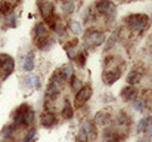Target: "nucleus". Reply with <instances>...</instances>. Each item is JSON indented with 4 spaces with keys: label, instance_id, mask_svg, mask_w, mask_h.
<instances>
[{
    "label": "nucleus",
    "instance_id": "11",
    "mask_svg": "<svg viewBox=\"0 0 152 142\" xmlns=\"http://www.w3.org/2000/svg\"><path fill=\"white\" fill-rule=\"evenodd\" d=\"M22 82H24V83H25V86H28V88L39 86V77H37L36 74H33V73L27 74V76L22 79Z\"/></svg>",
    "mask_w": 152,
    "mask_h": 142
},
{
    "label": "nucleus",
    "instance_id": "5",
    "mask_svg": "<svg viewBox=\"0 0 152 142\" xmlns=\"http://www.w3.org/2000/svg\"><path fill=\"white\" fill-rule=\"evenodd\" d=\"M28 110H30V107H28L27 104H22V105L15 111V114H13V121H15V124H24V117H25V114H27Z\"/></svg>",
    "mask_w": 152,
    "mask_h": 142
},
{
    "label": "nucleus",
    "instance_id": "13",
    "mask_svg": "<svg viewBox=\"0 0 152 142\" xmlns=\"http://www.w3.org/2000/svg\"><path fill=\"white\" fill-rule=\"evenodd\" d=\"M33 68H34V55L33 53H28L25 56V59H24V70L30 74L33 71Z\"/></svg>",
    "mask_w": 152,
    "mask_h": 142
},
{
    "label": "nucleus",
    "instance_id": "14",
    "mask_svg": "<svg viewBox=\"0 0 152 142\" xmlns=\"http://www.w3.org/2000/svg\"><path fill=\"white\" fill-rule=\"evenodd\" d=\"M45 33H46V25H45L43 22L36 24V27H34V30H33L34 37H36V39H40V37H43V36H45Z\"/></svg>",
    "mask_w": 152,
    "mask_h": 142
},
{
    "label": "nucleus",
    "instance_id": "26",
    "mask_svg": "<svg viewBox=\"0 0 152 142\" xmlns=\"http://www.w3.org/2000/svg\"><path fill=\"white\" fill-rule=\"evenodd\" d=\"M133 108H134L136 111H145V101H142V99L134 101V102H133Z\"/></svg>",
    "mask_w": 152,
    "mask_h": 142
},
{
    "label": "nucleus",
    "instance_id": "38",
    "mask_svg": "<svg viewBox=\"0 0 152 142\" xmlns=\"http://www.w3.org/2000/svg\"><path fill=\"white\" fill-rule=\"evenodd\" d=\"M108 142H121V141H120L118 138H115V136H114V138H111V139H109Z\"/></svg>",
    "mask_w": 152,
    "mask_h": 142
},
{
    "label": "nucleus",
    "instance_id": "21",
    "mask_svg": "<svg viewBox=\"0 0 152 142\" xmlns=\"http://www.w3.org/2000/svg\"><path fill=\"white\" fill-rule=\"evenodd\" d=\"M62 9H64V12L65 13H72L74 12V9H75V4H74V1H64L62 3Z\"/></svg>",
    "mask_w": 152,
    "mask_h": 142
},
{
    "label": "nucleus",
    "instance_id": "12",
    "mask_svg": "<svg viewBox=\"0 0 152 142\" xmlns=\"http://www.w3.org/2000/svg\"><path fill=\"white\" fill-rule=\"evenodd\" d=\"M95 120H96V123H98V124L105 126V124H108V123L111 121V116H109L108 113L102 111V113H98V114L95 116Z\"/></svg>",
    "mask_w": 152,
    "mask_h": 142
},
{
    "label": "nucleus",
    "instance_id": "23",
    "mask_svg": "<svg viewBox=\"0 0 152 142\" xmlns=\"http://www.w3.org/2000/svg\"><path fill=\"white\" fill-rule=\"evenodd\" d=\"M33 121H34V111L30 108V110L27 111L25 117H24V124H27V126H28V124H31Z\"/></svg>",
    "mask_w": 152,
    "mask_h": 142
},
{
    "label": "nucleus",
    "instance_id": "34",
    "mask_svg": "<svg viewBox=\"0 0 152 142\" xmlns=\"http://www.w3.org/2000/svg\"><path fill=\"white\" fill-rule=\"evenodd\" d=\"M75 61H77V62H78V64L83 67V65L86 64V55H84V53H80V55H77V56H75Z\"/></svg>",
    "mask_w": 152,
    "mask_h": 142
},
{
    "label": "nucleus",
    "instance_id": "39",
    "mask_svg": "<svg viewBox=\"0 0 152 142\" xmlns=\"http://www.w3.org/2000/svg\"><path fill=\"white\" fill-rule=\"evenodd\" d=\"M139 142H149V141H146V139H140Z\"/></svg>",
    "mask_w": 152,
    "mask_h": 142
},
{
    "label": "nucleus",
    "instance_id": "17",
    "mask_svg": "<svg viewBox=\"0 0 152 142\" xmlns=\"http://www.w3.org/2000/svg\"><path fill=\"white\" fill-rule=\"evenodd\" d=\"M59 74H61L62 79L66 82V80L72 76V67H71V65H64V67L59 70Z\"/></svg>",
    "mask_w": 152,
    "mask_h": 142
},
{
    "label": "nucleus",
    "instance_id": "32",
    "mask_svg": "<svg viewBox=\"0 0 152 142\" xmlns=\"http://www.w3.org/2000/svg\"><path fill=\"white\" fill-rule=\"evenodd\" d=\"M6 22H7L10 27H15V24H16V16H15V13H10V15H7V19H6Z\"/></svg>",
    "mask_w": 152,
    "mask_h": 142
},
{
    "label": "nucleus",
    "instance_id": "2",
    "mask_svg": "<svg viewBox=\"0 0 152 142\" xmlns=\"http://www.w3.org/2000/svg\"><path fill=\"white\" fill-rule=\"evenodd\" d=\"M103 40H105L103 33L98 31V30H92L84 36V42H86L87 46H101Z\"/></svg>",
    "mask_w": 152,
    "mask_h": 142
},
{
    "label": "nucleus",
    "instance_id": "8",
    "mask_svg": "<svg viewBox=\"0 0 152 142\" xmlns=\"http://www.w3.org/2000/svg\"><path fill=\"white\" fill-rule=\"evenodd\" d=\"M55 123H56V117H55L53 113H45V114L42 116V126L52 127Z\"/></svg>",
    "mask_w": 152,
    "mask_h": 142
},
{
    "label": "nucleus",
    "instance_id": "7",
    "mask_svg": "<svg viewBox=\"0 0 152 142\" xmlns=\"http://www.w3.org/2000/svg\"><path fill=\"white\" fill-rule=\"evenodd\" d=\"M121 96H123V99H126V101H133V99L137 96V89H136L134 86H127V88L123 89Z\"/></svg>",
    "mask_w": 152,
    "mask_h": 142
},
{
    "label": "nucleus",
    "instance_id": "29",
    "mask_svg": "<svg viewBox=\"0 0 152 142\" xmlns=\"http://www.w3.org/2000/svg\"><path fill=\"white\" fill-rule=\"evenodd\" d=\"M45 19H46V22L49 24V27L52 30H56V18H55V15H50V16H48Z\"/></svg>",
    "mask_w": 152,
    "mask_h": 142
},
{
    "label": "nucleus",
    "instance_id": "25",
    "mask_svg": "<svg viewBox=\"0 0 152 142\" xmlns=\"http://www.w3.org/2000/svg\"><path fill=\"white\" fill-rule=\"evenodd\" d=\"M96 7H98L99 12L106 13V10L111 7V3H109V1H98V3H96Z\"/></svg>",
    "mask_w": 152,
    "mask_h": 142
},
{
    "label": "nucleus",
    "instance_id": "33",
    "mask_svg": "<svg viewBox=\"0 0 152 142\" xmlns=\"http://www.w3.org/2000/svg\"><path fill=\"white\" fill-rule=\"evenodd\" d=\"M9 59H10V56H9V55H6V53H0V67L3 68V67H4V64H6Z\"/></svg>",
    "mask_w": 152,
    "mask_h": 142
},
{
    "label": "nucleus",
    "instance_id": "9",
    "mask_svg": "<svg viewBox=\"0 0 152 142\" xmlns=\"http://www.w3.org/2000/svg\"><path fill=\"white\" fill-rule=\"evenodd\" d=\"M77 42L75 40H72V42H69V43H66L64 49H65V52H66V55H68V58L69 59H75V56H77Z\"/></svg>",
    "mask_w": 152,
    "mask_h": 142
},
{
    "label": "nucleus",
    "instance_id": "15",
    "mask_svg": "<svg viewBox=\"0 0 152 142\" xmlns=\"http://www.w3.org/2000/svg\"><path fill=\"white\" fill-rule=\"evenodd\" d=\"M59 93V88H56L55 85H52L49 83V86H48V89H46V98L48 99H55L56 96Z\"/></svg>",
    "mask_w": 152,
    "mask_h": 142
},
{
    "label": "nucleus",
    "instance_id": "27",
    "mask_svg": "<svg viewBox=\"0 0 152 142\" xmlns=\"http://www.w3.org/2000/svg\"><path fill=\"white\" fill-rule=\"evenodd\" d=\"M0 12L10 15V13H12V4H9V3H1V4H0Z\"/></svg>",
    "mask_w": 152,
    "mask_h": 142
},
{
    "label": "nucleus",
    "instance_id": "28",
    "mask_svg": "<svg viewBox=\"0 0 152 142\" xmlns=\"http://www.w3.org/2000/svg\"><path fill=\"white\" fill-rule=\"evenodd\" d=\"M77 141H78V142H89V136H87V133H86L83 129H80V130H78Z\"/></svg>",
    "mask_w": 152,
    "mask_h": 142
},
{
    "label": "nucleus",
    "instance_id": "36",
    "mask_svg": "<svg viewBox=\"0 0 152 142\" xmlns=\"http://www.w3.org/2000/svg\"><path fill=\"white\" fill-rule=\"evenodd\" d=\"M126 120H127V114L121 113V114H120V118H118V123H124Z\"/></svg>",
    "mask_w": 152,
    "mask_h": 142
},
{
    "label": "nucleus",
    "instance_id": "30",
    "mask_svg": "<svg viewBox=\"0 0 152 142\" xmlns=\"http://www.w3.org/2000/svg\"><path fill=\"white\" fill-rule=\"evenodd\" d=\"M80 80L77 79V77H72V80H71V88H72V90H75V92H78L81 88H80Z\"/></svg>",
    "mask_w": 152,
    "mask_h": 142
},
{
    "label": "nucleus",
    "instance_id": "24",
    "mask_svg": "<svg viewBox=\"0 0 152 142\" xmlns=\"http://www.w3.org/2000/svg\"><path fill=\"white\" fill-rule=\"evenodd\" d=\"M13 132H15V126H12V124H9V126H6L4 129H3V132H1V135H3V138H10L12 135H13Z\"/></svg>",
    "mask_w": 152,
    "mask_h": 142
},
{
    "label": "nucleus",
    "instance_id": "20",
    "mask_svg": "<svg viewBox=\"0 0 152 142\" xmlns=\"http://www.w3.org/2000/svg\"><path fill=\"white\" fill-rule=\"evenodd\" d=\"M13 70H15V62H13V59L10 58V59H9V61H7V62L4 64V67H3V71H4V77H6V76H9V74H10V73H12Z\"/></svg>",
    "mask_w": 152,
    "mask_h": 142
},
{
    "label": "nucleus",
    "instance_id": "37",
    "mask_svg": "<svg viewBox=\"0 0 152 142\" xmlns=\"http://www.w3.org/2000/svg\"><path fill=\"white\" fill-rule=\"evenodd\" d=\"M146 130H148V136H149V138H152V121L149 123V126L146 127Z\"/></svg>",
    "mask_w": 152,
    "mask_h": 142
},
{
    "label": "nucleus",
    "instance_id": "35",
    "mask_svg": "<svg viewBox=\"0 0 152 142\" xmlns=\"http://www.w3.org/2000/svg\"><path fill=\"white\" fill-rule=\"evenodd\" d=\"M115 10H117V9H115V6H112V4H111V7L106 10V15H108V18H112V16H115Z\"/></svg>",
    "mask_w": 152,
    "mask_h": 142
},
{
    "label": "nucleus",
    "instance_id": "4",
    "mask_svg": "<svg viewBox=\"0 0 152 142\" xmlns=\"http://www.w3.org/2000/svg\"><path fill=\"white\" fill-rule=\"evenodd\" d=\"M120 77H121V71H120L118 68H115V70H109V71L103 73V76H102V79H103L105 85H108V86L114 85Z\"/></svg>",
    "mask_w": 152,
    "mask_h": 142
},
{
    "label": "nucleus",
    "instance_id": "16",
    "mask_svg": "<svg viewBox=\"0 0 152 142\" xmlns=\"http://www.w3.org/2000/svg\"><path fill=\"white\" fill-rule=\"evenodd\" d=\"M140 79H142V74H140L139 71H132V73L129 74V77H127V82L130 83V86H133V85L139 83Z\"/></svg>",
    "mask_w": 152,
    "mask_h": 142
},
{
    "label": "nucleus",
    "instance_id": "6",
    "mask_svg": "<svg viewBox=\"0 0 152 142\" xmlns=\"http://www.w3.org/2000/svg\"><path fill=\"white\" fill-rule=\"evenodd\" d=\"M39 9H40V13H42L45 18H48V16H50V15H55V12H53V4L49 3V1H40V3H39Z\"/></svg>",
    "mask_w": 152,
    "mask_h": 142
},
{
    "label": "nucleus",
    "instance_id": "18",
    "mask_svg": "<svg viewBox=\"0 0 152 142\" xmlns=\"http://www.w3.org/2000/svg\"><path fill=\"white\" fill-rule=\"evenodd\" d=\"M152 120L151 118H140V121L137 123V126H136V132L137 133H140V132H143V130H146V127L149 126V123H151Z\"/></svg>",
    "mask_w": 152,
    "mask_h": 142
},
{
    "label": "nucleus",
    "instance_id": "22",
    "mask_svg": "<svg viewBox=\"0 0 152 142\" xmlns=\"http://www.w3.org/2000/svg\"><path fill=\"white\" fill-rule=\"evenodd\" d=\"M69 28H71V31L74 34H80L81 33V24L78 21H71L69 22Z\"/></svg>",
    "mask_w": 152,
    "mask_h": 142
},
{
    "label": "nucleus",
    "instance_id": "1",
    "mask_svg": "<svg viewBox=\"0 0 152 142\" xmlns=\"http://www.w3.org/2000/svg\"><path fill=\"white\" fill-rule=\"evenodd\" d=\"M146 24H148V16H145V15H130L129 18H127V25L132 28V30H134V31H140V30H143L145 27H146Z\"/></svg>",
    "mask_w": 152,
    "mask_h": 142
},
{
    "label": "nucleus",
    "instance_id": "19",
    "mask_svg": "<svg viewBox=\"0 0 152 142\" xmlns=\"http://www.w3.org/2000/svg\"><path fill=\"white\" fill-rule=\"evenodd\" d=\"M62 116H64V118H72L74 110H72V107L69 105V102L65 104V107H64V110H62Z\"/></svg>",
    "mask_w": 152,
    "mask_h": 142
},
{
    "label": "nucleus",
    "instance_id": "31",
    "mask_svg": "<svg viewBox=\"0 0 152 142\" xmlns=\"http://www.w3.org/2000/svg\"><path fill=\"white\" fill-rule=\"evenodd\" d=\"M34 136H36V130H34V129H31V130L25 135V138H24V141L22 142H33Z\"/></svg>",
    "mask_w": 152,
    "mask_h": 142
},
{
    "label": "nucleus",
    "instance_id": "3",
    "mask_svg": "<svg viewBox=\"0 0 152 142\" xmlns=\"http://www.w3.org/2000/svg\"><path fill=\"white\" fill-rule=\"evenodd\" d=\"M92 96V88L89 86H84L81 88L78 92H77V96H75V107H81L84 105Z\"/></svg>",
    "mask_w": 152,
    "mask_h": 142
},
{
    "label": "nucleus",
    "instance_id": "10",
    "mask_svg": "<svg viewBox=\"0 0 152 142\" xmlns=\"http://www.w3.org/2000/svg\"><path fill=\"white\" fill-rule=\"evenodd\" d=\"M81 129H83V130H84V132L87 133V136H89V139H90V138L93 139V138L96 136V129H95V126H93V123H90L89 120H86V121H84V123L81 124Z\"/></svg>",
    "mask_w": 152,
    "mask_h": 142
}]
</instances>
